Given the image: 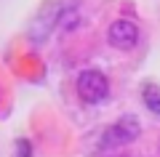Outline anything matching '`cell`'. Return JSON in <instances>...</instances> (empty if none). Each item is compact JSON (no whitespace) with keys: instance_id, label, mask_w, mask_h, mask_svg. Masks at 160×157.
<instances>
[{"instance_id":"cell-1","label":"cell","mask_w":160,"mask_h":157,"mask_svg":"<svg viewBox=\"0 0 160 157\" xmlns=\"http://www.w3.org/2000/svg\"><path fill=\"white\" fill-rule=\"evenodd\" d=\"M78 96L86 104H102L109 96V80L104 77L99 69H86L78 75Z\"/></svg>"},{"instance_id":"cell-2","label":"cell","mask_w":160,"mask_h":157,"mask_svg":"<svg viewBox=\"0 0 160 157\" xmlns=\"http://www.w3.org/2000/svg\"><path fill=\"white\" fill-rule=\"evenodd\" d=\"M139 120L136 117H120L115 125H109L107 130H104L102 141H99V146L102 149H118V146H126L131 144L133 139L139 136Z\"/></svg>"},{"instance_id":"cell-3","label":"cell","mask_w":160,"mask_h":157,"mask_svg":"<svg viewBox=\"0 0 160 157\" xmlns=\"http://www.w3.org/2000/svg\"><path fill=\"white\" fill-rule=\"evenodd\" d=\"M107 40H109V45L118 48V51H131V48H136V43H139V27L133 22H128V19H118V22L109 24Z\"/></svg>"},{"instance_id":"cell-4","label":"cell","mask_w":160,"mask_h":157,"mask_svg":"<svg viewBox=\"0 0 160 157\" xmlns=\"http://www.w3.org/2000/svg\"><path fill=\"white\" fill-rule=\"evenodd\" d=\"M142 99H144V104H147V109H149V112L160 115V85L147 83V85L142 88Z\"/></svg>"}]
</instances>
